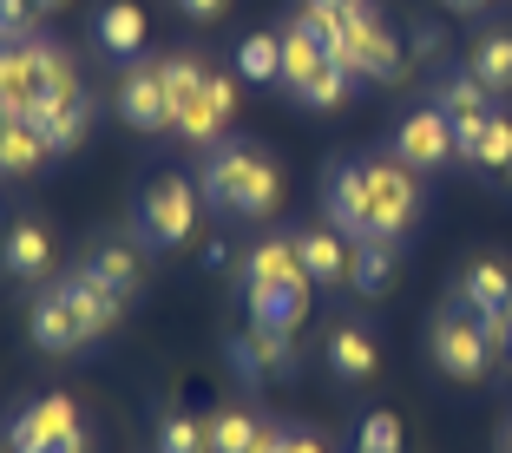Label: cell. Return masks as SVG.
Instances as JSON below:
<instances>
[{
    "label": "cell",
    "mask_w": 512,
    "mask_h": 453,
    "mask_svg": "<svg viewBox=\"0 0 512 453\" xmlns=\"http://www.w3.org/2000/svg\"><path fill=\"white\" fill-rule=\"evenodd\" d=\"M197 191H204V204H211L217 217H243V224H256V217L276 211V197H283V171L270 165V151L237 145V138H217V145H204Z\"/></svg>",
    "instance_id": "1"
},
{
    "label": "cell",
    "mask_w": 512,
    "mask_h": 453,
    "mask_svg": "<svg viewBox=\"0 0 512 453\" xmlns=\"http://www.w3.org/2000/svg\"><path fill=\"white\" fill-rule=\"evenodd\" d=\"M493 362L499 355H493V342H486L480 316H473L460 296H447V309L434 316V368L453 375V381H480Z\"/></svg>",
    "instance_id": "2"
},
{
    "label": "cell",
    "mask_w": 512,
    "mask_h": 453,
    "mask_svg": "<svg viewBox=\"0 0 512 453\" xmlns=\"http://www.w3.org/2000/svg\"><path fill=\"white\" fill-rule=\"evenodd\" d=\"M329 53H342V60L355 66L362 79H401V73H407V60H401V46H394L388 20H381L375 7H368V0H355V7H348L342 40H335Z\"/></svg>",
    "instance_id": "3"
},
{
    "label": "cell",
    "mask_w": 512,
    "mask_h": 453,
    "mask_svg": "<svg viewBox=\"0 0 512 453\" xmlns=\"http://www.w3.org/2000/svg\"><path fill=\"white\" fill-rule=\"evenodd\" d=\"M197 197L204 191H191L184 178H158L145 197H138V243H151V250H178V243H191V230H197Z\"/></svg>",
    "instance_id": "4"
},
{
    "label": "cell",
    "mask_w": 512,
    "mask_h": 453,
    "mask_svg": "<svg viewBox=\"0 0 512 453\" xmlns=\"http://www.w3.org/2000/svg\"><path fill=\"white\" fill-rule=\"evenodd\" d=\"M368 217H375V237H368V243H401V230L421 217V191H414V171H407L394 151L368 165Z\"/></svg>",
    "instance_id": "5"
},
{
    "label": "cell",
    "mask_w": 512,
    "mask_h": 453,
    "mask_svg": "<svg viewBox=\"0 0 512 453\" xmlns=\"http://www.w3.org/2000/svg\"><path fill=\"white\" fill-rule=\"evenodd\" d=\"M322 217H329V230H342L348 243L375 237V217H368V165L335 158V165L322 171Z\"/></svg>",
    "instance_id": "6"
},
{
    "label": "cell",
    "mask_w": 512,
    "mask_h": 453,
    "mask_svg": "<svg viewBox=\"0 0 512 453\" xmlns=\"http://www.w3.org/2000/svg\"><path fill=\"white\" fill-rule=\"evenodd\" d=\"M394 158H401L407 171H440V165H453V119L440 106L407 112V119L394 125Z\"/></svg>",
    "instance_id": "7"
},
{
    "label": "cell",
    "mask_w": 512,
    "mask_h": 453,
    "mask_svg": "<svg viewBox=\"0 0 512 453\" xmlns=\"http://www.w3.org/2000/svg\"><path fill=\"white\" fill-rule=\"evenodd\" d=\"M27 125H40L46 151H53V158H66V151H79V138L92 132V99H86V92H66V99L33 92V99H27Z\"/></svg>",
    "instance_id": "8"
},
{
    "label": "cell",
    "mask_w": 512,
    "mask_h": 453,
    "mask_svg": "<svg viewBox=\"0 0 512 453\" xmlns=\"http://www.w3.org/2000/svg\"><path fill=\"white\" fill-rule=\"evenodd\" d=\"M119 119L138 125V132H171L178 112H171V92L158 79V60H138L132 73L119 79Z\"/></svg>",
    "instance_id": "9"
},
{
    "label": "cell",
    "mask_w": 512,
    "mask_h": 453,
    "mask_svg": "<svg viewBox=\"0 0 512 453\" xmlns=\"http://www.w3.org/2000/svg\"><path fill=\"white\" fill-rule=\"evenodd\" d=\"M79 414L66 394H46V401H33V408H20L14 421H7V453H46L60 434H73Z\"/></svg>",
    "instance_id": "10"
},
{
    "label": "cell",
    "mask_w": 512,
    "mask_h": 453,
    "mask_svg": "<svg viewBox=\"0 0 512 453\" xmlns=\"http://www.w3.org/2000/svg\"><path fill=\"white\" fill-rule=\"evenodd\" d=\"M230 112H237V86H230L224 73H211L204 92L178 112V138H191V145H217V132L230 125Z\"/></svg>",
    "instance_id": "11"
},
{
    "label": "cell",
    "mask_w": 512,
    "mask_h": 453,
    "mask_svg": "<svg viewBox=\"0 0 512 453\" xmlns=\"http://www.w3.org/2000/svg\"><path fill=\"white\" fill-rule=\"evenodd\" d=\"M296 257H302V270H309V283H316V289H335V283H348V263H355V250H348L342 230L309 224V230H296Z\"/></svg>",
    "instance_id": "12"
},
{
    "label": "cell",
    "mask_w": 512,
    "mask_h": 453,
    "mask_svg": "<svg viewBox=\"0 0 512 453\" xmlns=\"http://www.w3.org/2000/svg\"><path fill=\"white\" fill-rule=\"evenodd\" d=\"M0 270L20 276V283H33V276L53 270V237H46V224H33V217H14V224L0 230Z\"/></svg>",
    "instance_id": "13"
},
{
    "label": "cell",
    "mask_w": 512,
    "mask_h": 453,
    "mask_svg": "<svg viewBox=\"0 0 512 453\" xmlns=\"http://www.w3.org/2000/svg\"><path fill=\"white\" fill-rule=\"evenodd\" d=\"M27 335H33V348H46V355H66V348L86 342V329H79V316H73V302H66L60 283L27 309Z\"/></svg>",
    "instance_id": "14"
},
{
    "label": "cell",
    "mask_w": 512,
    "mask_h": 453,
    "mask_svg": "<svg viewBox=\"0 0 512 453\" xmlns=\"http://www.w3.org/2000/svg\"><path fill=\"white\" fill-rule=\"evenodd\" d=\"M60 289H66V302H73V316H79V329H86V342H92V335H106L112 322L125 316V296H119V289H106L99 276H86V270L60 276Z\"/></svg>",
    "instance_id": "15"
},
{
    "label": "cell",
    "mask_w": 512,
    "mask_h": 453,
    "mask_svg": "<svg viewBox=\"0 0 512 453\" xmlns=\"http://www.w3.org/2000/svg\"><path fill=\"white\" fill-rule=\"evenodd\" d=\"M322 355H329V375L348 381V388H362L375 375V335H368V322H335Z\"/></svg>",
    "instance_id": "16"
},
{
    "label": "cell",
    "mask_w": 512,
    "mask_h": 453,
    "mask_svg": "<svg viewBox=\"0 0 512 453\" xmlns=\"http://www.w3.org/2000/svg\"><path fill=\"white\" fill-rule=\"evenodd\" d=\"M92 40L106 60H138V46H145V7L138 0H106L99 20H92Z\"/></svg>",
    "instance_id": "17"
},
{
    "label": "cell",
    "mask_w": 512,
    "mask_h": 453,
    "mask_svg": "<svg viewBox=\"0 0 512 453\" xmlns=\"http://www.w3.org/2000/svg\"><path fill=\"white\" fill-rule=\"evenodd\" d=\"M79 270L99 276L106 289H119L125 302L138 296V283H145V263H138V250H132V243H119V237H99V243L86 250V263H79Z\"/></svg>",
    "instance_id": "18"
},
{
    "label": "cell",
    "mask_w": 512,
    "mask_h": 453,
    "mask_svg": "<svg viewBox=\"0 0 512 453\" xmlns=\"http://www.w3.org/2000/svg\"><path fill=\"white\" fill-rule=\"evenodd\" d=\"M296 276H309V270H302V257H296V237H270V243H256L250 257H243V270H237V289L296 283Z\"/></svg>",
    "instance_id": "19"
},
{
    "label": "cell",
    "mask_w": 512,
    "mask_h": 453,
    "mask_svg": "<svg viewBox=\"0 0 512 453\" xmlns=\"http://www.w3.org/2000/svg\"><path fill=\"white\" fill-rule=\"evenodd\" d=\"M355 66L342 60V53H329V60L316 66V73L302 79L296 92H289V99H296V106H309V112H335V106H348V92H355Z\"/></svg>",
    "instance_id": "20"
},
{
    "label": "cell",
    "mask_w": 512,
    "mask_h": 453,
    "mask_svg": "<svg viewBox=\"0 0 512 453\" xmlns=\"http://www.w3.org/2000/svg\"><path fill=\"white\" fill-rule=\"evenodd\" d=\"M20 53H27L33 92H53V99L79 92V73H73V60H66V46H60V40H46V33H33V40H20Z\"/></svg>",
    "instance_id": "21"
},
{
    "label": "cell",
    "mask_w": 512,
    "mask_h": 453,
    "mask_svg": "<svg viewBox=\"0 0 512 453\" xmlns=\"http://www.w3.org/2000/svg\"><path fill=\"white\" fill-rule=\"evenodd\" d=\"M53 151H46L40 125L27 119H0V178H27V171H40Z\"/></svg>",
    "instance_id": "22"
},
{
    "label": "cell",
    "mask_w": 512,
    "mask_h": 453,
    "mask_svg": "<svg viewBox=\"0 0 512 453\" xmlns=\"http://www.w3.org/2000/svg\"><path fill=\"white\" fill-rule=\"evenodd\" d=\"M453 296L467 302L473 316H499V309L512 302V276L499 270V263H467V276H460V289H453Z\"/></svg>",
    "instance_id": "23"
},
{
    "label": "cell",
    "mask_w": 512,
    "mask_h": 453,
    "mask_svg": "<svg viewBox=\"0 0 512 453\" xmlns=\"http://www.w3.org/2000/svg\"><path fill=\"white\" fill-rule=\"evenodd\" d=\"M486 99H493V92L480 86V73H473V66H453V73H440V86H434V106L447 112V119L486 112Z\"/></svg>",
    "instance_id": "24"
},
{
    "label": "cell",
    "mask_w": 512,
    "mask_h": 453,
    "mask_svg": "<svg viewBox=\"0 0 512 453\" xmlns=\"http://www.w3.org/2000/svg\"><path fill=\"white\" fill-rule=\"evenodd\" d=\"M460 165H473V171H506V165H512V119L486 112L480 138H473V145L460 151Z\"/></svg>",
    "instance_id": "25"
},
{
    "label": "cell",
    "mask_w": 512,
    "mask_h": 453,
    "mask_svg": "<svg viewBox=\"0 0 512 453\" xmlns=\"http://www.w3.org/2000/svg\"><path fill=\"white\" fill-rule=\"evenodd\" d=\"M388 283H394V243H355L348 289H355V296H381Z\"/></svg>",
    "instance_id": "26"
},
{
    "label": "cell",
    "mask_w": 512,
    "mask_h": 453,
    "mask_svg": "<svg viewBox=\"0 0 512 453\" xmlns=\"http://www.w3.org/2000/svg\"><path fill=\"white\" fill-rule=\"evenodd\" d=\"M467 66L480 73L486 92H512V33H480Z\"/></svg>",
    "instance_id": "27"
},
{
    "label": "cell",
    "mask_w": 512,
    "mask_h": 453,
    "mask_svg": "<svg viewBox=\"0 0 512 453\" xmlns=\"http://www.w3.org/2000/svg\"><path fill=\"white\" fill-rule=\"evenodd\" d=\"M237 66L256 86H283V33H250V40L237 46Z\"/></svg>",
    "instance_id": "28"
},
{
    "label": "cell",
    "mask_w": 512,
    "mask_h": 453,
    "mask_svg": "<svg viewBox=\"0 0 512 453\" xmlns=\"http://www.w3.org/2000/svg\"><path fill=\"white\" fill-rule=\"evenodd\" d=\"M158 79H165V92H171V112H184L197 99V92H204V60H197V53H165V60H158ZM171 132H178V125H171Z\"/></svg>",
    "instance_id": "29"
},
{
    "label": "cell",
    "mask_w": 512,
    "mask_h": 453,
    "mask_svg": "<svg viewBox=\"0 0 512 453\" xmlns=\"http://www.w3.org/2000/svg\"><path fill=\"white\" fill-rule=\"evenodd\" d=\"M322 60H329V46H322V40H309V33H302L296 20H289V33H283V86L296 92V86H302L309 73H316Z\"/></svg>",
    "instance_id": "30"
},
{
    "label": "cell",
    "mask_w": 512,
    "mask_h": 453,
    "mask_svg": "<svg viewBox=\"0 0 512 453\" xmlns=\"http://www.w3.org/2000/svg\"><path fill=\"white\" fill-rule=\"evenodd\" d=\"M204 427H211V453H250V447H256V427H263V421H250L243 408H217Z\"/></svg>",
    "instance_id": "31"
},
{
    "label": "cell",
    "mask_w": 512,
    "mask_h": 453,
    "mask_svg": "<svg viewBox=\"0 0 512 453\" xmlns=\"http://www.w3.org/2000/svg\"><path fill=\"white\" fill-rule=\"evenodd\" d=\"M158 453H211V427L191 414H165L158 421Z\"/></svg>",
    "instance_id": "32"
},
{
    "label": "cell",
    "mask_w": 512,
    "mask_h": 453,
    "mask_svg": "<svg viewBox=\"0 0 512 453\" xmlns=\"http://www.w3.org/2000/svg\"><path fill=\"white\" fill-rule=\"evenodd\" d=\"M33 20H40V7L33 0H0V46H20V40H33Z\"/></svg>",
    "instance_id": "33"
},
{
    "label": "cell",
    "mask_w": 512,
    "mask_h": 453,
    "mask_svg": "<svg viewBox=\"0 0 512 453\" xmlns=\"http://www.w3.org/2000/svg\"><path fill=\"white\" fill-rule=\"evenodd\" d=\"M355 453H401V421H394V414H368Z\"/></svg>",
    "instance_id": "34"
},
{
    "label": "cell",
    "mask_w": 512,
    "mask_h": 453,
    "mask_svg": "<svg viewBox=\"0 0 512 453\" xmlns=\"http://www.w3.org/2000/svg\"><path fill=\"white\" fill-rule=\"evenodd\" d=\"M480 329H486V342H493L499 362H512V302L499 309V316H480Z\"/></svg>",
    "instance_id": "35"
},
{
    "label": "cell",
    "mask_w": 512,
    "mask_h": 453,
    "mask_svg": "<svg viewBox=\"0 0 512 453\" xmlns=\"http://www.w3.org/2000/svg\"><path fill=\"white\" fill-rule=\"evenodd\" d=\"M283 453H322V440H316V427H289V440H283Z\"/></svg>",
    "instance_id": "36"
},
{
    "label": "cell",
    "mask_w": 512,
    "mask_h": 453,
    "mask_svg": "<svg viewBox=\"0 0 512 453\" xmlns=\"http://www.w3.org/2000/svg\"><path fill=\"white\" fill-rule=\"evenodd\" d=\"M178 14H191V20H217V14H224V0H178Z\"/></svg>",
    "instance_id": "37"
},
{
    "label": "cell",
    "mask_w": 512,
    "mask_h": 453,
    "mask_svg": "<svg viewBox=\"0 0 512 453\" xmlns=\"http://www.w3.org/2000/svg\"><path fill=\"white\" fill-rule=\"evenodd\" d=\"M46 453H86V434H79V427H73V434H60V440H53V447H46Z\"/></svg>",
    "instance_id": "38"
},
{
    "label": "cell",
    "mask_w": 512,
    "mask_h": 453,
    "mask_svg": "<svg viewBox=\"0 0 512 453\" xmlns=\"http://www.w3.org/2000/svg\"><path fill=\"white\" fill-rule=\"evenodd\" d=\"M447 7H453V14H480L486 0H447Z\"/></svg>",
    "instance_id": "39"
},
{
    "label": "cell",
    "mask_w": 512,
    "mask_h": 453,
    "mask_svg": "<svg viewBox=\"0 0 512 453\" xmlns=\"http://www.w3.org/2000/svg\"><path fill=\"white\" fill-rule=\"evenodd\" d=\"M33 7H40V14H60V7H66V0H33Z\"/></svg>",
    "instance_id": "40"
},
{
    "label": "cell",
    "mask_w": 512,
    "mask_h": 453,
    "mask_svg": "<svg viewBox=\"0 0 512 453\" xmlns=\"http://www.w3.org/2000/svg\"><path fill=\"white\" fill-rule=\"evenodd\" d=\"M506 171H512V165H506Z\"/></svg>",
    "instance_id": "41"
}]
</instances>
